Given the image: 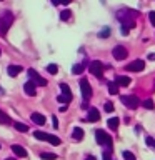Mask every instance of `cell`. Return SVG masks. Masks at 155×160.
Instances as JSON below:
<instances>
[{"mask_svg":"<svg viewBox=\"0 0 155 160\" xmlns=\"http://www.w3.org/2000/svg\"><path fill=\"white\" fill-rule=\"evenodd\" d=\"M80 92H82V97H83L85 102L90 100V97H92V87H90V83H88L87 78L80 80Z\"/></svg>","mask_w":155,"mask_h":160,"instance_id":"cell-7","label":"cell"},{"mask_svg":"<svg viewBox=\"0 0 155 160\" xmlns=\"http://www.w3.org/2000/svg\"><path fill=\"white\" fill-rule=\"evenodd\" d=\"M60 88H62L63 95H70V97H72V92H70V87L67 83H60Z\"/></svg>","mask_w":155,"mask_h":160,"instance_id":"cell-26","label":"cell"},{"mask_svg":"<svg viewBox=\"0 0 155 160\" xmlns=\"http://www.w3.org/2000/svg\"><path fill=\"white\" fill-rule=\"evenodd\" d=\"M13 127H15V130H18V132H28V125H25L22 122H15Z\"/></svg>","mask_w":155,"mask_h":160,"instance_id":"cell-18","label":"cell"},{"mask_svg":"<svg viewBox=\"0 0 155 160\" xmlns=\"http://www.w3.org/2000/svg\"><path fill=\"white\" fill-rule=\"evenodd\" d=\"M108 92L115 95V93H118V85L115 83V82H108Z\"/></svg>","mask_w":155,"mask_h":160,"instance_id":"cell-23","label":"cell"},{"mask_svg":"<svg viewBox=\"0 0 155 160\" xmlns=\"http://www.w3.org/2000/svg\"><path fill=\"white\" fill-rule=\"evenodd\" d=\"M120 32H122V35H128L130 28H128V27H125V25H122V28H120Z\"/></svg>","mask_w":155,"mask_h":160,"instance_id":"cell-36","label":"cell"},{"mask_svg":"<svg viewBox=\"0 0 155 160\" xmlns=\"http://www.w3.org/2000/svg\"><path fill=\"white\" fill-rule=\"evenodd\" d=\"M98 120H100L98 110L95 108V107H90V108H88V115H87V118H85V122H98Z\"/></svg>","mask_w":155,"mask_h":160,"instance_id":"cell-10","label":"cell"},{"mask_svg":"<svg viewBox=\"0 0 155 160\" xmlns=\"http://www.w3.org/2000/svg\"><path fill=\"white\" fill-rule=\"evenodd\" d=\"M115 83H117L118 87H128L130 85V77H127V75H118V77L115 78Z\"/></svg>","mask_w":155,"mask_h":160,"instance_id":"cell-12","label":"cell"},{"mask_svg":"<svg viewBox=\"0 0 155 160\" xmlns=\"http://www.w3.org/2000/svg\"><path fill=\"white\" fill-rule=\"evenodd\" d=\"M70 10H63V12H60V20H68L70 18Z\"/></svg>","mask_w":155,"mask_h":160,"instance_id":"cell-31","label":"cell"},{"mask_svg":"<svg viewBox=\"0 0 155 160\" xmlns=\"http://www.w3.org/2000/svg\"><path fill=\"white\" fill-rule=\"evenodd\" d=\"M30 118H32L33 123H37V125H43V123H45V117H43L42 113H37V112H35V113H32V117H30Z\"/></svg>","mask_w":155,"mask_h":160,"instance_id":"cell-15","label":"cell"},{"mask_svg":"<svg viewBox=\"0 0 155 160\" xmlns=\"http://www.w3.org/2000/svg\"><path fill=\"white\" fill-rule=\"evenodd\" d=\"M108 35H110V28H108V27H105L102 32H98V37H100V38H107Z\"/></svg>","mask_w":155,"mask_h":160,"instance_id":"cell-29","label":"cell"},{"mask_svg":"<svg viewBox=\"0 0 155 160\" xmlns=\"http://www.w3.org/2000/svg\"><path fill=\"white\" fill-rule=\"evenodd\" d=\"M103 108H105V112H108V113H110V112H113V103H112V102H107Z\"/></svg>","mask_w":155,"mask_h":160,"instance_id":"cell-33","label":"cell"},{"mask_svg":"<svg viewBox=\"0 0 155 160\" xmlns=\"http://www.w3.org/2000/svg\"><path fill=\"white\" fill-rule=\"evenodd\" d=\"M118 120H120V118H117V117L108 118V122H107V123H108V127L112 128V130H117V128H118Z\"/></svg>","mask_w":155,"mask_h":160,"instance_id":"cell-17","label":"cell"},{"mask_svg":"<svg viewBox=\"0 0 155 160\" xmlns=\"http://www.w3.org/2000/svg\"><path fill=\"white\" fill-rule=\"evenodd\" d=\"M85 160H97V158H95L93 155H88V157H85Z\"/></svg>","mask_w":155,"mask_h":160,"instance_id":"cell-38","label":"cell"},{"mask_svg":"<svg viewBox=\"0 0 155 160\" xmlns=\"http://www.w3.org/2000/svg\"><path fill=\"white\" fill-rule=\"evenodd\" d=\"M45 142H48V143H52V145H60V138L55 137V135H50V133H48Z\"/></svg>","mask_w":155,"mask_h":160,"instance_id":"cell-20","label":"cell"},{"mask_svg":"<svg viewBox=\"0 0 155 160\" xmlns=\"http://www.w3.org/2000/svg\"><path fill=\"white\" fill-rule=\"evenodd\" d=\"M153 88H155V85H153Z\"/></svg>","mask_w":155,"mask_h":160,"instance_id":"cell-43","label":"cell"},{"mask_svg":"<svg viewBox=\"0 0 155 160\" xmlns=\"http://www.w3.org/2000/svg\"><path fill=\"white\" fill-rule=\"evenodd\" d=\"M148 60H155V53H148Z\"/></svg>","mask_w":155,"mask_h":160,"instance_id":"cell-39","label":"cell"},{"mask_svg":"<svg viewBox=\"0 0 155 160\" xmlns=\"http://www.w3.org/2000/svg\"><path fill=\"white\" fill-rule=\"evenodd\" d=\"M85 70V67H83V63H77V65H73V68H72V73L73 75H80Z\"/></svg>","mask_w":155,"mask_h":160,"instance_id":"cell-19","label":"cell"},{"mask_svg":"<svg viewBox=\"0 0 155 160\" xmlns=\"http://www.w3.org/2000/svg\"><path fill=\"white\" fill-rule=\"evenodd\" d=\"M142 105H143L147 110H152V108H153V100H152V98H147V100H143Z\"/></svg>","mask_w":155,"mask_h":160,"instance_id":"cell-27","label":"cell"},{"mask_svg":"<svg viewBox=\"0 0 155 160\" xmlns=\"http://www.w3.org/2000/svg\"><path fill=\"white\" fill-rule=\"evenodd\" d=\"M120 100H122V103L125 105V107H128V108H138V105H140V100L137 95H122L120 97Z\"/></svg>","mask_w":155,"mask_h":160,"instance_id":"cell-5","label":"cell"},{"mask_svg":"<svg viewBox=\"0 0 155 160\" xmlns=\"http://www.w3.org/2000/svg\"><path fill=\"white\" fill-rule=\"evenodd\" d=\"M13 23V13L8 12V10H5V12L0 15V35L2 37H5L8 32V28L12 27Z\"/></svg>","mask_w":155,"mask_h":160,"instance_id":"cell-2","label":"cell"},{"mask_svg":"<svg viewBox=\"0 0 155 160\" xmlns=\"http://www.w3.org/2000/svg\"><path fill=\"white\" fill-rule=\"evenodd\" d=\"M0 55H2V52H0Z\"/></svg>","mask_w":155,"mask_h":160,"instance_id":"cell-42","label":"cell"},{"mask_svg":"<svg viewBox=\"0 0 155 160\" xmlns=\"http://www.w3.org/2000/svg\"><path fill=\"white\" fill-rule=\"evenodd\" d=\"M47 70H48V73H52V75H55L58 72V67L55 63H50V65H47Z\"/></svg>","mask_w":155,"mask_h":160,"instance_id":"cell-28","label":"cell"},{"mask_svg":"<svg viewBox=\"0 0 155 160\" xmlns=\"http://www.w3.org/2000/svg\"><path fill=\"white\" fill-rule=\"evenodd\" d=\"M12 152L17 155V157H22V158L27 157V150H25L22 145H12Z\"/></svg>","mask_w":155,"mask_h":160,"instance_id":"cell-13","label":"cell"},{"mask_svg":"<svg viewBox=\"0 0 155 160\" xmlns=\"http://www.w3.org/2000/svg\"><path fill=\"white\" fill-rule=\"evenodd\" d=\"M40 158H42V160H57V155H55V153H48V152H42V153H40Z\"/></svg>","mask_w":155,"mask_h":160,"instance_id":"cell-21","label":"cell"},{"mask_svg":"<svg viewBox=\"0 0 155 160\" xmlns=\"http://www.w3.org/2000/svg\"><path fill=\"white\" fill-rule=\"evenodd\" d=\"M2 93H3V88H2V87H0V95H2Z\"/></svg>","mask_w":155,"mask_h":160,"instance_id":"cell-40","label":"cell"},{"mask_svg":"<svg viewBox=\"0 0 155 160\" xmlns=\"http://www.w3.org/2000/svg\"><path fill=\"white\" fill-rule=\"evenodd\" d=\"M125 68H127L128 72H142V70L145 68V62H143V60H140V58L133 60V62H130Z\"/></svg>","mask_w":155,"mask_h":160,"instance_id":"cell-8","label":"cell"},{"mask_svg":"<svg viewBox=\"0 0 155 160\" xmlns=\"http://www.w3.org/2000/svg\"><path fill=\"white\" fill-rule=\"evenodd\" d=\"M22 67L20 65H8V68H7V73L10 75V77H17V75L22 72Z\"/></svg>","mask_w":155,"mask_h":160,"instance_id":"cell-14","label":"cell"},{"mask_svg":"<svg viewBox=\"0 0 155 160\" xmlns=\"http://www.w3.org/2000/svg\"><path fill=\"white\" fill-rule=\"evenodd\" d=\"M35 87H37V85L32 83L30 80H27L25 85H23V92L27 95H30V97H35V95H37V88H35Z\"/></svg>","mask_w":155,"mask_h":160,"instance_id":"cell-11","label":"cell"},{"mask_svg":"<svg viewBox=\"0 0 155 160\" xmlns=\"http://www.w3.org/2000/svg\"><path fill=\"white\" fill-rule=\"evenodd\" d=\"M5 160H15V158H12V157H8V158H5Z\"/></svg>","mask_w":155,"mask_h":160,"instance_id":"cell-41","label":"cell"},{"mask_svg":"<svg viewBox=\"0 0 155 160\" xmlns=\"http://www.w3.org/2000/svg\"><path fill=\"white\" fill-rule=\"evenodd\" d=\"M105 68H107V67H105L102 62H98V60H93V62L90 63V67H88L90 73L95 75V77L100 78V80H103V70H105Z\"/></svg>","mask_w":155,"mask_h":160,"instance_id":"cell-3","label":"cell"},{"mask_svg":"<svg viewBox=\"0 0 155 160\" xmlns=\"http://www.w3.org/2000/svg\"><path fill=\"white\" fill-rule=\"evenodd\" d=\"M95 140H97L100 145H105V147L112 148V137H110L105 130H97V132H95Z\"/></svg>","mask_w":155,"mask_h":160,"instance_id":"cell-4","label":"cell"},{"mask_svg":"<svg viewBox=\"0 0 155 160\" xmlns=\"http://www.w3.org/2000/svg\"><path fill=\"white\" fill-rule=\"evenodd\" d=\"M28 77H30V82L35 83V85H40V87H45V85H47V80H45L38 72H35L33 68H28Z\"/></svg>","mask_w":155,"mask_h":160,"instance_id":"cell-6","label":"cell"},{"mask_svg":"<svg viewBox=\"0 0 155 160\" xmlns=\"http://www.w3.org/2000/svg\"><path fill=\"white\" fill-rule=\"evenodd\" d=\"M112 53H113V58L115 60H125V58H127V55H128L127 48L122 47V45H117V47L112 50Z\"/></svg>","mask_w":155,"mask_h":160,"instance_id":"cell-9","label":"cell"},{"mask_svg":"<svg viewBox=\"0 0 155 160\" xmlns=\"http://www.w3.org/2000/svg\"><path fill=\"white\" fill-rule=\"evenodd\" d=\"M135 17H137V12H133V10H118L117 12V18L120 20V23L125 25V27L132 28L135 27Z\"/></svg>","mask_w":155,"mask_h":160,"instance_id":"cell-1","label":"cell"},{"mask_svg":"<svg viewBox=\"0 0 155 160\" xmlns=\"http://www.w3.org/2000/svg\"><path fill=\"white\" fill-rule=\"evenodd\" d=\"M148 20H150V23L155 27V12H150V13H148Z\"/></svg>","mask_w":155,"mask_h":160,"instance_id":"cell-34","label":"cell"},{"mask_svg":"<svg viewBox=\"0 0 155 160\" xmlns=\"http://www.w3.org/2000/svg\"><path fill=\"white\" fill-rule=\"evenodd\" d=\"M72 138L73 140H82L83 138V130L80 128V127H75L73 132H72Z\"/></svg>","mask_w":155,"mask_h":160,"instance_id":"cell-16","label":"cell"},{"mask_svg":"<svg viewBox=\"0 0 155 160\" xmlns=\"http://www.w3.org/2000/svg\"><path fill=\"white\" fill-rule=\"evenodd\" d=\"M122 155H123V158H125V160H135L133 153H132V152H128V150H123Z\"/></svg>","mask_w":155,"mask_h":160,"instance_id":"cell-30","label":"cell"},{"mask_svg":"<svg viewBox=\"0 0 155 160\" xmlns=\"http://www.w3.org/2000/svg\"><path fill=\"white\" fill-rule=\"evenodd\" d=\"M0 123H3V125H10V117L7 113H3L2 110H0Z\"/></svg>","mask_w":155,"mask_h":160,"instance_id":"cell-22","label":"cell"},{"mask_svg":"<svg viewBox=\"0 0 155 160\" xmlns=\"http://www.w3.org/2000/svg\"><path fill=\"white\" fill-rule=\"evenodd\" d=\"M57 100H58V102L60 103H65V105H67L68 102H70V100H72V97H70V95H58V97H57Z\"/></svg>","mask_w":155,"mask_h":160,"instance_id":"cell-24","label":"cell"},{"mask_svg":"<svg viewBox=\"0 0 155 160\" xmlns=\"http://www.w3.org/2000/svg\"><path fill=\"white\" fill-rule=\"evenodd\" d=\"M110 152H112V148H107L103 153V160H110Z\"/></svg>","mask_w":155,"mask_h":160,"instance_id":"cell-35","label":"cell"},{"mask_svg":"<svg viewBox=\"0 0 155 160\" xmlns=\"http://www.w3.org/2000/svg\"><path fill=\"white\" fill-rule=\"evenodd\" d=\"M145 142H147V145H148L150 148H153V150H155V138H152V137H147V138H145Z\"/></svg>","mask_w":155,"mask_h":160,"instance_id":"cell-32","label":"cell"},{"mask_svg":"<svg viewBox=\"0 0 155 160\" xmlns=\"http://www.w3.org/2000/svg\"><path fill=\"white\" fill-rule=\"evenodd\" d=\"M52 125H53V128H58V120H57V117H52Z\"/></svg>","mask_w":155,"mask_h":160,"instance_id":"cell-37","label":"cell"},{"mask_svg":"<svg viewBox=\"0 0 155 160\" xmlns=\"http://www.w3.org/2000/svg\"><path fill=\"white\" fill-rule=\"evenodd\" d=\"M47 135H48V133L40 132V130H37V132H33V137L37 138V140H47Z\"/></svg>","mask_w":155,"mask_h":160,"instance_id":"cell-25","label":"cell"}]
</instances>
